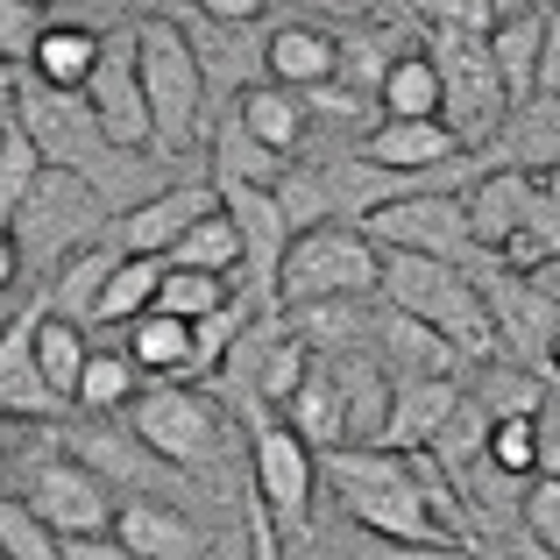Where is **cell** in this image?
Returning a JSON list of instances; mask_svg holds the SVG:
<instances>
[{
	"label": "cell",
	"mask_w": 560,
	"mask_h": 560,
	"mask_svg": "<svg viewBox=\"0 0 560 560\" xmlns=\"http://www.w3.org/2000/svg\"><path fill=\"white\" fill-rule=\"evenodd\" d=\"M383 305L425 319L433 334H447L454 355L468 362H497V319H490V299L482 284L468 277V262H447V256H419V248H383V284H376Z\"/></svg>",
	"instance_id": "6da1fadb"
},
{
	"label": "cell",
	"mask_w": 560,
	"mask_h": 560,
	"mask_svg": "<svg viewBox=\"0 0 560 560\" xmlns=\"http://www.w3.org/2000/svg\"><path fill=\"white\" fill-rule=\"evenodd\" d=\"M8 228H14V242H22V262H28V270L50 277L65 256L107 242V234H114V206L100 199V185L85 178V171L43 164V178L22 191V206L8 213Z\"/></svg>",
	"instance_id": "7a4b0ae2"
},
{
	"label": "cell",
	"mask_w": 560,
	"mask_h": 560,
	"mask_svg": "<svg viewBox=\"0 0 560 560\" xmlns=\"http://www.w3.org/2000/svg\"><path fill=\"white\" fill-rule=\"evenodd\" d=\"M136 65H142V93H150L156 156L199 150L206 71H199V50H191V36H185L178 14H142V22H136Z\"/></svg>",
	"instance_id": "3957f363"
},
{
	"label": "cell",
	"mask_w": 560,
	"mask_h": 560,
	"mask_svg": "<svg viewBox=\"0 0 560 560\" xmlns=\"http://www.w3.org/2000/svg\"><path fill=\"white\" fill-rule=\"evenodd\" d=\"M383 284V248L355 220H319L299 228L277 270V305H313V299H376Z\"/></svg>",
	"instance_id": "277c9868"
},
{
	"label": "cell",
	"mask_w": 560,
	"mask_h": 560,
	"mask_svg": "<svg viewBox=\"0 0 560 560\" xmlns=\"http://www.w3.org/2000/svg\"><path fill=\"white\" fill-rule=\"evenodd\" d=\"M425 50L440 65V121L462 136V150H490V136L511 114V85L497 71V50L482 28H425Z\"/></svg>",
	"instance_id": "5b68a950"
},
{
	"label": "cell",
	"mask_w": 560,
	"mask_h": 560,
	"mask_svg": "<svg viewBox=\"0 0 560 560\" xmlns=\"http://www.w3.org/2000/svg\"><path fill=\"white\" fill-rule=\"evenodd\" d=\"M313 490H319V454L305 447V433L291 419L256 411V419H248V497L270 511V525L291 539V547L305 539Z\"/></svg>",
	"instance_id": "8992f818"
},
{
	"label": "cell",
	"mask_w": 560,
	"mask_h": 560,
	"mask_svg": "<svg viewBox=\"0 0 560 560\" xmlns=\"http://www.w3.org/2000/svg\"><path fill=\"white\" fill-rule=\"evenodd\" d=\"M128 433H136V447H150L164 468H206L220 447H228V425H220V411L206 405L191 383L178 376H150L136 390V405H128Z\"/></svg>",
	"instance_id": "52a82bcc"
},
{
	"label": "cell",
	"mask_w": 560,
	"mask_h": 560,
	"mask_svg": "<svg viewBox=\"0 0 560 560\" xmlns=\"http://www.w3.org/2000/svg\"><path fill=\"white\" fill-rule=\"evenodd\" d=\"M362 234L376 248H419V256L476 262V228H468V191H405V199L362 213Z\"/></svg>",
	"instance_id": "ba28073f"
},
{
	"label": "cell",
	"mask_w": 560,
	"mask_h": 560,
	"mask_svg": "<svg viewBox=\"0 0 560 560\" xmlns=\"http://www.w3.org/2000/svg\"><path fill=\"white\" fill-rule=\"evenodd\" d=\"M220 206H228L234 234H242V277H248L242 299L256 305V313H277V270H284V248H291V234H299L291 213H284V199H277V185H228Z\"/></svg>",
	"instance_id": "9c48e42d"
},
{
	"label": "cell",
	"mask_w": 560,
	"mask_h": 560,
	"mask_svg": "<svg viewBox=\"0 0 560 560\" xmlns=\"http://www.w3.org/2000/svg\"><path fill=\"white\" fill-rule=\"evenodd\" d=\"M85 107H93V121L107 128L121 150H156L150 93H142V65H136V22L100 43V65H93V79H85Z\"/></svg>",
	"instance_id": "30bf717a"
},
{
	"label": "cell",
	"mask_w": 560,
	"mask_h": 560,
	"mask_svg": "<svg viewBox=\"0 0 560 560\" xmlns=\"http://www.w3.org/2000/svg\"><path fill=\"white\" fill-rule=\"evenodd\" d=\"M28 504L43 511V525H50L57 539H85V533H114V497L107 482L93 476L85 462H36V476H28Z\"/></svg>",
	"instance_id": "8fae6325"
},
{
	"label": "cell",
	"mask_w": 560,
	"mask_h": 560,
	"mask_svg": "<svg viewBox=\"0 0 560 560\" xmlns=\"http://www.w3.org/2000/svg\"><path fill=\"white\" fill-rule=\"evenodd\" d=\"M213 206H220L213 178H171L164 191H150V199H136L128 213H114V242L136 248V256H164L191 220H206Z\"/></svg>",
	"instance_id": "7c38bea8"
},
{
	"label": "cell",
	"mask_w": 560,
	"mask_h": 560,
	"mask_svg": "<svg viewBox=\"0 0 560 560\" xmlns=\"http://www.w3.org/2000/svg\"><path fill=\"white\" fill-rule=\"evenodd\" d=\"M114 539H121L128 553H142V560H206L213 553V533H206L191 511L156 504V497H121Z\"/></svg>",
	"instance_id": "4fadbf2b"
},
{
	"label": "cell",
	"mask_w": 560,
	"mask_h": 560,
	"mask_svg": "<svg viewBox=\"0 0 560 560\" xmlns=\"http://www.w3.org/2000/svg\"><path fill=\"white\" fill-rule=\"evenodd\" d=\"M0 411L8 419H57L65 411V397L50 390V376L36 362V305L0 327Z\"/></svg>",
	"instance_id": "5bb4252c"
},
{
	"label": "cell",
	"mask_w": 560,
	"mask_h": 560,
	"mask_svg": "<svg viewBox=\"0 0 560 560\" xmlns=\"http://www.w3.org/2000/svg\"><path fill=\"white\" fill-rule=\"evenodd\" d=\"M376 362H383L390 383H405V376H454L462 355H454L447 334H433L425 319H411V313H397V305L376 299Z\"/></svg>",
	"instance_id": "9a60e30c"
},
{
	"label": "cell",
	"mask_w": 560,
	"mask_h": 560,
	"mask_svg": "<svg viewBox=\"0 0 560 560\" xmlns=\"http://www.w3.org/2000/svg\"><path fill=\"white\" fill-rule=\"evenodd\" d=\"M490 164L560 171V93H525V100H511L504 128L490 136Z\"/></svg>",
	"instance_id": "2e32d148"
},
{
	"label": "cell",
	"mask_w": 560,
	"mask_h": 560,
	"mask_svg": "<svg viewBox=\"0 0 560 560\" xmlns=\"http://www.w3.org/2000/svg\"><path fill=\"white\" fill-rule=\"evenodd\" d=\"M454 405H462L454 376H405V383H390V419H383V447H405V454L433 447Z\"/></svg>",
	"instance_id": "e0dca14e"
},
{
	"label": "cell",
	"mask_w": 560,
	"mask_h": 560,
	"mask_svg": "<svg viewBox=\"0 0 560 560\" xmlns=\"http://www.w3.org/2000/svg\"><path fill=\"white\" fill-rule=\"evenodd\" d=\"M228 107L242 114V121L256 128V136L270 142L277 156H299V150H305V136H313V107H305V93H299V85H284V79H256V85H242Z\"/></svg>",
	"instance_id": "ac0fdd59"
},
{
	"label": "cell",
	"mask_w": 560,
	"mask_h": 560,
	"mask_svg": "<svg viewBox=\"0 0 560 560\" xmlns=\"http://www.w3.org/2000/svg\"><path fill=\"white\" fill-rule=\"evenodd\" d=\"M206 156H213V185H220V191H228V185H277V178H284V164H291V156H277L234 107L213 114Z\"/></svg>",
	"instance_id": "d6986e66"
},
{
	"label": "cell",
	"mask_w": 560,
	"mask_h": 560,
	"mask_svg": "<svg viewBox=\"0 0 560 560\" xmlns=\"http://www.w3.org/2000/svg\"><path fill=\"white\" fill-rule=\"evenodd\" d=\"M533 185H539V171H518V164H490L476 185H468V228H476V248L497 256V248L511 242V228H518Z\"/></svg>",
	"instance_id": "ffe728a7"
},
{
	"label": "cell",
	"mask_w": 560,
	"mask_h": 560,
	"mask_svg": "<svg viewBox=\"0 0 560 560\" xmlns=\"http://www.w3.org/2000/svg\"><path fill=\"white\" fill-rule=\"evenodd\" d=\"M121 256H128L121 242H93V248H79V256H65L50 277H43V305L65 313V319H79V327H93L100 291H107V277H114V262H121Z\"/></svg>",
	"instance_id": "44dd1931"
},
{
	"label": "cell",
	"mask_w": 560,
	"mask_h": 560,
	"mask_svg": "<svg viewBox=\"0 0 560 560\" xmlns=\"http://www.w3.org/2000/svg\"><path fill=\"white\" fill-rule=\"evenodd\" d=\"M334 57H341V43H334V28L319 22H277L270 43H262V71L284 85H327L334 79Z\"/></svg>",
	"instance_id": "7402d4cb"
},
{
	"label": "cell",
	"mask_w": 560,
	"mask_h": 560,
	"mask_svg": "<svg viewBox=\"0 0 560 560\" xmlns=\"http://www.w3.org/2000/svg\"><path fill=\"white\" fill-rule=\"evenodd\" d=\"M284 419L305 433V447H313V454H327V447H341V440H348V397H341V376H334V362L319 355V348H313L305 383L291 390Z\"/></svg>",
	"instance_id": "603a6c76"
},
{
	"label": "cell",
	"mask_w": 560,
	"mask_h": 560,
	"mask_svg": "<svg viewBox=\"0 0 560 560\" xmlns=\"http://www.w3.org/2000/svg\"><path fill=\"white\" fill-rule=\"evenodd\" d=\"M362 156L383 171H433L447 156H462V136L447 121H376L362 136Z\"/></svg>",
	"instance_id": "cb8c5ba5"
},
{
	"label": "cell",
	"mask_w": 560,
	"mask_h": 560,
	"mask_svg": "<svg viewBox=\"0 0 560 560\" xmlns=\"http://www.w3.org/2000/svg\"><path fill=\"white\" fill-rule=\"evenodd\" d=\"M100 28H85V22H43V36H36V57H28L22 71H36L43 85H57V93H85V79H93V65H100Z\"/></svg>",
	"instance_id": "d4e9b609"
},
{
	"label": "cell",
	"mask_w": 560,
	"mask_h": 560,
	"mask_svg": "<svg viewBox=\"0 0 560 560\" xmlns=\"http://www.w3.org/2000/svg\"><path fill=\"white\" fill-rule=\"evenodd\" d=\"M121 348L136 355L142 376H178V383L199 376V362H191V319H178V313H156L150 305L142 319L121 327Z\"/></svg>",
	"instance_id": "484cf974"
},
{
	"label": "cell",
	"mask_w": 560,
	"mask_h": 560,
	"mask_svg": "<svg viewBox=\"0 0 560 560\" xmlns=\"http://www.w3.org/2000/svg\"><path fill=\"white\" fill-rule=\"evenodd\" d=\"M440 65H433V50H397L390 57V71H383V85H376V107H383V121H440Z\"/></svg>",
	"instance_id": "4316f807"
},
{
	"label": "cell",
	"mask_w": 560,
	"mask_h": 560,
	"mask_svg": "<svg viewBox=\"0 0 560 560\" xmlns=\"http://www.w3.org/2000/svg\"><path fill=\"white\" fill-rule=\"evenodd\" d=\"M85 355H93V327H79V319L50 313V305L36 299V362H43V376H50V390L65 397V405L79 397Z\"/></svg>",
	"instance_id": "83f0119b"
},
{
	"label": "cell",
	"mask_w": 560,
	"mask_h": 560,
	"mask_svg": "<svg viewBox=\"0 0 560 560\" xmlns=\"http://www.w3.org/2000/svg\"><path fill=\"white\" fill-rule=\"evenodd\" d=\"M156 284H164V256H136V248H128V256L114 262L107 291H100V313H93V327L121 334L128 319H142V313L156 305Z\"/></svg>",
	"instance_id": "f1b7e54d"
},
{
	"label": "cell",
	"mask_w": 560,
	"mask_h": 560,
	"mask_svg": "<svg viewBox=\"0 0 560 560\" xmlns=\"http://www.w3.org/2000/svg\"><path fill=\"white\" fill-rule=\"evenodd\" d=\"M142 390V370L128 348H93L85 355V376H79V397H71V411H93V419H107V411H128Z\"/></svg>",
	"instance_id": "f546056e"
},
{
	"label": "cell",
	"mask_w": 560,
	"mask_h": 560,
	"mask_svg": "<svg viewBox=\"0 0 560 560\" xmlns=\"http://www.w3.org/2000/svg\"><path fill=\"white\" fill-rule=\"evenodd\" d=\"M539 36H547L539 8H525V14H497V28H490V50H497V71H504L511 100L539 93Z\"/></svg>",
	"instance_id": "4dcf8cb0"
},
{
	"label": "cell",
	"mask_w": 560,
	"mask_h": 560,
	"mask_svg": "<svg viewBox=\"0 0 560 560\" xmlns=\"http://www.w3.org/2000/svg\"><path fill=\"white\" fill-rule=\"evenodd\" d=\"M164 262H185V270H213V277H242V234H234L228 206H213L206 220H191L178 242L164 248Z\"/></svg>",
	"instance_id": "1f68e13d"
},
{
	"label": "cell",
	"mask_w": 560,
	"mask_h": 560,
	"mask_svg": "<svg viewBox=\"0 0 560 560\" xmlns=\"http://www.w3.org/2000/svg\"><path fill=\"white\" fill-rule=\"evenodd\" d=\"M497 256H504L511 270H539V262H553V256H560V199H553V185H547V178L533 185V199H525L518 228H511V242L497 248Z\"/></svg>",
	"instance_id": "d6a6232c"
},
{
	"label": "cell",
	"mask_w": 560,
	"mask_h": 560,
	"mask_svg": "<svg viewBox=\"0 0 560 560\" xmlns=\"http://www.w3.org/2000/svg\"><path fill=\"white\" fill-rule=\"evenodd\" d=\"M334 43H341V57H334V79H341V85H355V93H370V100H376L383 71H390V57L405 50V43H397L383 22H376V28H341Z\"/></svg>",
	"instance_id": "836d02e7"
},
{
	"label": "cell",
	"mask_w": 560,
	"mask_h": 560,
	"mask_svg": "<svg viewBox=\"0 0 560 560\" xmlns=\"http://www.w3.org/2000/svg\"><path fill=\"white\" fill-rule=\"evenodd\" d=\"M234 277H213V270H185V262H164V284H156V313H178V319H206L234 299Z\"/></svg>",
	"instance_id": "e575fe53"
},
{
	"label": "cell",
	"mask_w": 560,
	"mask_h": 560,
	"mask_svg": "<svg viewBox=\"0 0 560 560\" xmlns=\"http://www.w3.org/2000/svg\"><path fill=\"white\" fill-rule=\"evenodd\" d=\"M43 164H50V156H43L36 136H28V121H22V114H8V136H0V220L22 206V191L43 178Z\"/></svg>",
	"instance_id": "d590c367"
},
{
	"label": "cell",
	"mask_w": 560,
	"mask_h": 560,
	"mask_svg": "<svg viewBox=\"0 0 560 560\" xmlns=\"http://www.w3.org/2000/svg\"><path fill=\"white\" fill-rule=\"evenodd\" d=\"M0 553L8 560H65V539L43 525L28 497H0Z\"/></svg>",
	"instance_id": "8d00e7d4"
},
{
	"label": "cell",
	"mask_w": 560,
	"mask_h": 560,
	"mask_svg": "<svg viewBox=\"0 0 560 560\" xmlns=\"http://www.w3.org/2000/svg\"><path fill=\"white\" fill-rule=\"evenodd\" d=\"M490 462L504 468V476L533 482L539 476V411H504V419H490Z\"/></svg>",
	"instance_id": "74e56055"
},
{
	"label": "cell",
	"mask_w": 560,
	"mask_h": 560,
	"mask_svg": "<svg viewBox=\"0 0 560 560\" xmlns=\"http://www.w3.org/2000/svg\"><path fill=\"white\" fill-rule=\"evenodd\" d=\"M518 525H525V539H533V547H553L560 553V476H553V468H539V476L525 482Z\"/></svg>",
	"instance_id": "f35d334b"
},
{
	"label": "cell",
	"mask_w": 560,
	"mask_h": 560,
	"mask_svg": "<svg viewBox=\"0 0 560 560\" xmlns=\"http://www.w3.org/2000/svg\"><path fill=\"white\" fill-rule=\"evenodd\" d=\"M43 22H50L43 0H0V57H8V65H28V57H36Z\"/></svg>",
	"instance_id": "ab89813d"
},
{
	"label": "cell",
	"mask_w": 560,
	"mask_h": 560,
	"mask_svg": "<svg viewBox=\"0 0 560 560\" xmlns=\"http://www.w3.org/2000/svg\"><path fill=\"white\" fill-rule=\"evenodd\" d=\"M405 8H411V22H419V28H482V36L497 28L490 0H405Z\"/></svg>",
	"instance_id": "60d3db41"
},
{
	"label": "cell",
	"mask_w": 560,
	"mask_h": 560,
	"mask_svg": "<svg viewBox=\"0 0 560 560\" xmlns=\"http://www.w3.org/2000/svg\"><path fill=\"white\" fill-rule=\"evenodd\" d=\"M376 560H482L468 539H376Z\"/></svg>",
	"instance_id": "b9f144b4"
},
{
	"label": "cell",
	"mask_w": 560,
	"mask_h": 560,
	"mask_svg": "<svg viewBox=\"0 0 560 560\" xmlns=\"http://www.w3.org/2000/svg\"><path fill=\"white\" fill-rule=\"evenodd\" d=\"M539 22H547V36H539V93H560V0L539 8Z\"/></svg>",
	"instance_id": "7bdbcfd3"
},
{
	"label": "cell",
	"mask_w": 560,
	"mask_h": 560,
	"mask_svg": "<svg viewBox=\"0 0 560 560\" xmlns=\"http://www.w3.org/2000/svg\"><path fill=\"white\" fill-rule=\"evenodd\" d=\"M248 560H291V547H284V533L270 525V511L248 497Z\"/></svg>",
	"instance_id": "ee69618b"
},
{
	"label": "cell",
	"mask_w": 560,
	"mask_h": 560,
	"mask_svg": "<svg viewBox=\"0 0 560 560\" xmlns=\"http://www.w3.org/2000/svg\"><path fill=\"white\" fill-rule=\"evenodd\" d=\"M65 560H142V553H128L114 533H85V539H65Z\"/></svg>",
	"instance_id": "f6af8a7d"
},
{
	"label": "cell",
	"mask_w": 560,
	"mask_h": 560,
	"mask_svg": "<svg viewBox=\"0 0 560 560\" xmlns=\"http://www.w3.org/2000/svg\"><path fill=\"white\" fill-rule=\"evenodd\" d=\"M191 14H213V22H262L270 0H185Z\"/></svg>",
	"instance_id": "bcb514c9"
},
{
	"label": "cell",
	"mask_w": 560,
	"mask_h": 560,
	"mask_svg": "<svg viewBox=\"0 0 560 560\" xmlns=\"http://www.w3.org/2000/svg\"><path fill=\"white\" fill-rule=\"evenodd\" d=\"M14 277H22V242H14V228L0 220V299L14 291Z\"/></svg>",
	"instance_id": "7dc6e473"
},
{
	"label": "cell",
	"mask_w": 560,
	"mask_h": 560,
	"mask_svg": "<svg viewBox=\"0 0 560 560\" xmlns=\"http://www.w3.org/2000/svg\"><path fill=\"white\" fill-rule=\"evenodd\" d=\"M291 8H305V14H370L383 0H291Z\"/></svg>",
	"instance_id": "c3c4849f"
},
{
	"label": "cell",
	"mask_w": 560,
	"mask_h": 560,
	"mask_svg": "<svg viewBox=\"0 0 560 560\" xmlns=\"http://www.w3.org/2000/svg\"><path fill=\"white\" fill-rule=\"evenodd\" d=\"M525 277H533V284H539V291H547V299L560 305V256H553V262H539V270H525Z\"/></svg>",
	"instance_id": "681fc988"
},
{
	"label": "cell",
	"mask_w": 560,
	"mask_h": 560,
	"mask_svg": "<svg viewBox=\"0 0 560 560\" xmlns=\"http://www.w3.org/2000/svg\"><path fill=\"white\" fill-rule=\"evenodd\" d=\"M14 71H22V65H8V57H0V93H14Z\"/></svg>",
	"instance_id": "f907efd6"
},
{
	"label": "cell",
	"mask_w": 560,
	"mask_h": 560,
	"mask_svg": "<svg viewBox=\"0 0 560 560\" xmlns=\"http://www.w3.org/2000/svg\"><path fill=\"white\" fill-rule=\"evenodd\" d=\"M547 376L560 383V334H553V348H547Z\"/></svg>",
	"instance_id": "816d5d0a"
},
{
	"label": "cell",
	"mask_w": 560,
	"mask_h": 560,
	"mask_svg": "<svg viewBox=\"0 0 560 560\" xmlns=\"http://www.w3.org/2000/svg\"><path fill=\"white\" fill-rule=\"evenodd\" d=\"M525 560H560L553 547H533V539H525Z\"/></svg>",
	"instance_id": "f5cc1de1"
},
{
	"label": "cell",
	"mask_w": 560,
	"mask_h": 560,
	"mask_svg": "<svg viewBox=\"0 0 560 560\" xmlns=\"http://www.w3.org/2000/svg\"><path fill=\"white\" fill-rule=\"evenodd\" d=\"M284 547H291V539H284ZM291 560H341V553H305V547H291Z\"/></svg>",
	"instance_id": "db71d44e"
},
{
	"label": "cell",
	"mask_w": 560,
	"mask_h": 560,
	"mask_svg": "<svg viewBox=\"0 0 560 560\" xmlns=\"http://www.w3.org/2000/svg\"><path fill=\"white\" fill-rule=\"evenodd\" d=\"M8 114H14V93H0V136H8Z\"/></svg>",
	"instance_id": "11a10c76"
},
{
	"label": "cell",
	"mask_w": 560,
	"mask_h": 560,
	"mask_svg": "<svg viewBox=\"0 0 560 560\" xmlns=\"http://www.w3.org/2000/svg\"><path fill=\"white\" fill-rule=\"evenodd\" d=\"M539 178H547V185H553V199H560V171H539Z\"/></svg>",
	"instance_id": "9f6ffc18"
},
{
	"label": "cell",
	"mask_w": 560,
	"mask_h": 560,
	"mask_svg": "<svg viewBox=\"0 0 560 560\" xmlns=\"http://www.w3.org/2000/svg\"><path fill=\"white\" fill-rule=\"evenodd\" d=\"M8 319H14V305H8V299H0V327H8Z\"/></svg>",
	"instance_id": "6f0895ef"
},
{
	"label": "cell",
	"mask_w": 560,
	"mask_h": 560,
	"mask_svg": "<svg viewBox=\"0 0 560 560\" xmlns=\"http://www.w3.org/2000/svg\"><path fill=\"white\" fill-rule=\"evenodd\" d=\"M43 8H65V0H43Z\"/></svg>",
	"instance_id": "680465c9"
},
{
	"label": "cell",
	"mask_w": 560,
	"mask_h": 560,
	"mask_svg": "<svg viewBox=\"0 0 560 560\" xmlns=\"http://www.w3.org/2000/svg\"><path fill=\"white\" fill-rule=\"evenodd\" d=\"M0 560H8V553H0Z\"/></svg>",
	"instance_id": "91938a15"
}]
</instances>
